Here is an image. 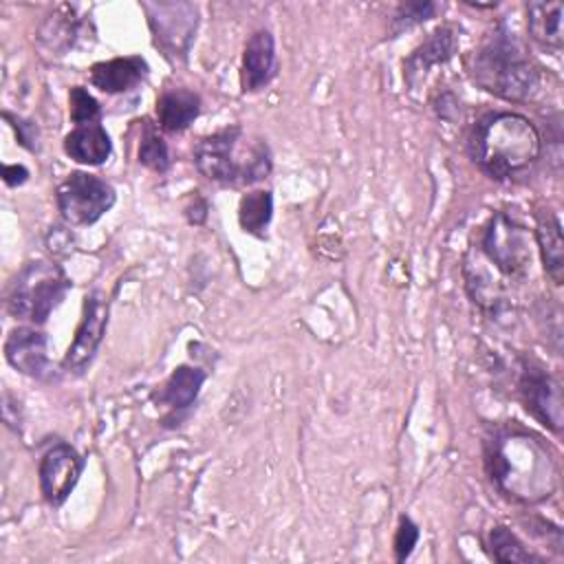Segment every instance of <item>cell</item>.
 <instances>
[{
    "instance_id": "1",
    "label": "cell",
    "mask_w": 564,
    "mask_h": 564,
    "mask_svg": "<svg viewBox=\"0 0 564 564\" xmlns=\"http://www.w3.org/2000/svg\"><path fill=\"white\" fill-rule=\"evenodd\" d=\"M487 469L507 496L535 502L555 489L557 471L551 454L529 432L500 430L487 441Z\"/></svg>"
},
{
    "instance_id": "2",
    "label": "cell",
    "mask_w": 564,
    "mask_h": 564,
    "mask_svg": "<svg viewBox=\"0 0 564 564\" xmlns=\"http://www.w3.org/2000/svg\"><path fill=\"white\" fill-rule=\"evenodd\" d=\"M469 152L478 167L496 181L524 174L542 154L538 128L520 112H489L471 130Z\"/></svg>"
},
{
    "instance_id": "3",
    "label": "cell",
    "mask_w": 564,
    "mask_h": 564,
    "mask_svg": "<svg viewBox=\"0 0 564 564\" xmlns=\"http://www.w3.org/2000/svg\"><path fill=\"white\" fill-rule=\"evenodd\" d=\"M471 79L507 101H527L538 90V68L524 44L507 26H498L471 55Z\"/></svg>"
},
{
    "instance_id": "4",
    "label": "cell",
    "mask_w": 564,
    "mask_h": 564,
    "mask_svg": "<svg viewBox=\"0 0 564 564\" xmlns=\"http://www.w3.org/2000/svg\"><path fill=\"white\" fill-rule=\"evenodd\" d=\"M196 170L223 185H253L271 172V152L262 139H249L240 126L203 137L194 145Z\"/></svg>"
},
{
    "instance_id": "5",
    "label": "cell",
    "mask_w": 564,
    "mask_h": 564,
    "mask_svg": "<svg viewBox=\"0 0 564 564\" xmlns=\"http://www.w3.org/2000/svg\"><path fill=\"white\" fill-rule=\"evenodd\" d=\"M70 289V280L55 262L35 260L24 264L7 293V311L18 319L44 324L62 304Z\"/></svg>"
},
{
    "instance_id": "6",
    "label": "cell",
    "mask_w": 564,
    "mask_h": 564,
    "mask_svg": "<svg viewBox=\"0 0 564 564\" xmlns=\"http://www.w3.org/2000/svg\"><path fill=\"white\" fill-rule=\"evenodd\" d=\"M480 253L498 273L511 280L524 278L531 267L529 238L522 225L509 218L505 212H498L489 218L480 236Z\"/></svg>"
},
{
    "instance_id": "7",
    "label": "cell",
    "mask_w": 564,
    "mask_h": 564,
    "mask_svg": "<svg viewBox=\"0 0 564 564\" xmlns=\"http://www.w3.org/2000/svg\"><path fill=\"white\" fill-rule=\"evenodd\" d=\"M55 203L66 223L84 227L97 223L115 205V189L95 174L70 172L57 185Z\"/></svg>"
},
{
    "instance_id": "8",
    "label": "cell",
    "mask_w": 564,
    "mask_h": 564,
    "mask_svg": "<svg viewBox=\"0 0 564 564\" xmlns=\"http://www.w3.org/2000/svg\"><path fill=\"white\" fill-rule=\"evenodd\" d=\"M143 9L154 44L170 57H185L198 22L196 7L189 2H145Z\"/></svg>"
},
{
    "instance_id": "9",
    "label": "cell",
    "mask_w": 564,
    "mask_h": 564,
    "mask_svg": "<svg viewBox=\"0 0 564 564\" xmlns=\"http://www.w3.org/2000/svg\"><path fill=\"white\" fill-rule=\"evenodd\" d=\"M518 390L524 408L531 412L533 419H538L553 432L562 430V388L551 372H546L540 364L527 361L520 372Z\"/></svg>"
},
{
    "instance_id": "10",
    "label": "cell",
    "mask_w": 564,
    "mask_h": 564,
    "mask_svg": "<svg viewBox=\"0 0 564 564\" xmlns=\"http://www.w3.org/2000/svg\"><path fill=\"white\" fill-rule=\"evenodd\" d=\"M108 326V300L104 293L95 291L84 297V313L79 319V326L75 330L73 344L68 346V352L62 361V368L73 375H82L88 364L93 361L104 333Z\"/></svg>"
},
{
    "instance_id": "11",
    "label": "cell",
    "mask_w": 564,
    "mask_h": 564,
    "mask_svg": "<svg viewBox=\"0 0 564 564\" xmlns=\"http://www.w3.org/2000/svg\"><path fill=\"white\" fill-rule=\"evenodd\" d=\"M84 469V458L75 447L59 443L51 447L40 460V489L48 505L59 507L75 489Z\"/></svg>"
},
{
    "instance_id": "12",
    "label": "cell",
    "mask_w": 564,
    "mask_h": 564,
    "mask_svg": "<svg viewBox=\"0 0 564 564\" xmlns=\"http://www.w3.org/2000/svg\"><path fill=\"white\" fill-rule=\"evenodd\" d=\"M4 357L22 375L35 379H46L51 375V364L46 357V335L37 328H13L4 341Z\"/></svg>"
},
{
    "instance_id": "13",
    "label": "cell",
    "mask_w": 564,
    "mask_h": 564,
    "mask_svg": "<svg viewBox=\"0 0 564 564\" xmlns=\"http://www.w3.org/2000/svg\"><path fill=\"white\" fill-rule=\"evenodd\" d=\"M275 75V42L264 29L256 31L242 51L240 82L245 93H256L264 88Z\"/></svg>"
},
{
    "instance_id": "14",
    "label": "cell",
    "mask_w": 564,
    "mask_h": 564,
    "mask_svg": "<svg viewBox=\"0 0 564 564\" xmlns=\"http://www.w3.org/2000/svg\"><path fill=\"white\" fill-rule=\"evenodd\" d=\"M148 75V62L141 55L115 57L108 62H97L90 68V82L104 93H128L143 82Z\"/></svg>"
},
{
    "instance_id": "15",
    "label": "cell",
    "mask_w": 564,
    "mask_h": 564,
    "mask_svg": "<svg viewBox=\"0 0 564 564\" xmlns=\"http://www.w3.org/2000/svg\"><path fill=\"white\" fill-rule=\"evenodd\" d=\"M64 152L77 163L101 165L112 152V141L101 123H86L64 137Z\"/></svg>"
},
{
    "instance_id": "16",
    "label": "cell",
    "mask_w": 564,
    "mask_h": 564,
    "mask_svg": "<svg viewBox=\"0 0 564 564\" xmlns=\"http://www.w3.org/2000/svg\"><path fill=\"white\" fill-rule=\"evenodd\" d=\"M200 112V97L189 88H167L156 99V119L165 132H183Z\"/></svg>"
},
{
    "instance_id": "17",
    "label": "cell",
    "mask_w": 564,
    "mask_h": 564,
    "mask_svg": "<svg viewBox=\"0 0 564 564\" xmlns=\"http://www.w3.org/2000/svg\"><path fill=\"white\" fill-rule=\"evenodd\" d=\"M456 48V40L449 26H441L434 33H430V37L405 59L403 64V75L408 79L410 86L416 84V79L421 75H425L432 66L447 62L454 55Z\"/></svg>"
},
{
    "instance_id": "18",
    "label": "cell",
    "mask_w": 564,
    "mask_h": 564,
    "mask_svg": "<svg viewBox=\"0 0 564 564\" xmlns=\"http://www.w3.org/2000/svg\"><path fill=\"white\" fill-rule=\"evenodd\" d=\"M562 2L551 0H535L527 4V29L531 37L553 51H560L564 44V31H562Z\"/></svg>"
},
{
    "instance_id": "19",
    "label": "cell",
    "mask_w": 564,
    "mask_h": 564,
    "mask_svg": "<svg viewBox=\"0 0 564 564\" xmlns=\"http://www.w3.org/2000/svg\"><path fill=\"white\" fill-rule=\"evenodd\" d=\"M535 240L542 253L544 271L555 282L562 284L564 280V240H562V225L555 214L546 212L540 214L535 227Z\"/></svg>"
},
{
    "instance_id": "20",
    "label": "cell",
    "mask_w": 564,
    "mask_h": 564,
    "mask_svg": "<svg viewBox=\"0 0 564 564\" xmlns=\"http://www.w3.org/2000/svg\"><path fill=\"white\" fill-rule=\"evenodd\" d=\"M205 377L207 375L194 366L183 364V366L174 368V372L167 377V381L161 390V401L174 410L189 408L196 401V397L205 383Z\"/></svg>"
},
{
    "instance_id": "21",
    "label": "cell",
    "mask_w": 564,
    "mask_h": 564,
    "mask_svg": "<svg viewBox=\"0 0 564 564\" xmlns=\"http://www.w3.org/2000/svg\"><path fill=\"white\" fill-rule=\"evenodd\" d=\"M271 216H273V196L269 189H256L240 198L238 223L242 231L264 238Z\"/></svg>"
},
{
    "instance_id": "22",
    "label": "cell",
    "mask_w": 564,
    "mask_h": 564,
    "mask_svg": "<svg viewBox=\"0 0 564 564\" xmlns=\"http://www.w3.org/2000/svg\"><path fill=\"white\" fill-rule=\"evenodd\" d=\"M487 546H489L494 560H498V562H511V564L540 562V557L533 555V553L518 540V535H516L511 529L502 527V524L491 527L489 538H487Z\"/></svg>"
},
{
    "instance_id": "23",
    "label": "cell",
    "mask_w": 564,
    "mask_h": 564,
    "mask_svg": "<svg viewBox=\"0 0 564 564\" xmlns=\"http://www.w3.org/2000/svg\"><path fill=\"white\" fill-rule=\"evenodd\" d=\"M73 13L70 15H57L53 13L46 24L40 31V40L46 42L51 51H64L68 44H73Z\"/></svg>"
},
{
    "instance_id": "24",
    "label": "cell",
    "mask_w": 564,
    "mask_h": 564,
    "mask_svg": "<svg viewBox=\"0 0 564 564\" xmlns=\"http://www.w3.org/2000/svg\"><path fill=\"white\" fill-rule=\"evenodd\" d=\"M68 115L75 126H86V123H97L99 119V104L97 99L84 88V86H73L68 93Z\"/></svg>"
},
{
    "instance_id": "25",
    "label": "cell",
    "mask_w": 564,
    "mask_h": 564,
    "mask_svg": "<svg viewBox=\"0 0 564 564\" xmlns=\"http://www.w3.org/2000/svg\"><path fill=\"white\" fill-rule=\"evenodd\" d=\"M139 163H143L145 167L163 174L167 172L172 159H170V150H167V143L154 134V132H148L141 143H139Z\"/></svg>"
},
{
    "instance_id": "26",
    "label": "cell",
    "mask_w": 564,
    "mask_h": 564,
    "mask_svg": "<svg viewBox=\"0 0 564 564\" xmlns=\"http://www.w3.org/2000/svg\"><path fill=\"white\" fill-rule=\"evenodd\" d=\"M434 11H436L434 2H405V4H399L397 15L392 18L394 33L430 20L434 15Z\"/></svg>"
},
{
    "instance_id": "27",
    "label": "cell",
    "mask_w": 564,
    "mask_h": 564,
    "mask_svg": "<svg viewBox=\"0 0 564 564\" xmlns=\"http://www.w3.org/2000/svg\"><path fill=\"white\" fill-rule=\"evenodd\" d=\"M416 542H419V527L408 516H403L399 520V529L394 533V557L399 562L408 560L410 553L414 551Z\"/></svg>"
},
{
    "instance_id": "28",
    "label": "cell",
    "mask_w": 564,
    "mask_h": 564,
    "mask_svg": "<svg viewBox=\"0 0 564 564\" xmlns=\"http://www.w3.org/2000/svg\"><path fill=\"white\" fill-rule=\"evenodd\" d=\"M2 117L7 121H11L15 134H18V141L20 145L29 148V150H37V128L31 123V121H24V119H18L13 117L11 112H2Z\"/></svg>"
},
{
    "instance_id": "29",
    "label": "cell",
    "mask_w": 564,
    "mask_h": 564,
    "mask_svg": "<svg viewBox=\"0 0 564 564\" xmlns=\"http://www.w3.org/2000/svg\"><path fill=\"white\" fill-rule=\"evenodd\" d=\"M2 178L7 185H22L29 178V170L24 165H4L2 167Z\"/></svg>"
}]
</instances>
